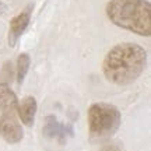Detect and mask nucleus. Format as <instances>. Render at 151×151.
Here are the masks:
<instances>
[{
    "label": "nucleus",
    "mask_w": 151,
    "mask_h": 151,
    "mask_svg": "<svg viewBox=\"0 0 151 151\" xmlns=\"http://www.w3.org/2000/svg\"><path fill=\"white\" fill-rule=\"evenodd\" d=\"M105 13L116 27L141 37L151 35V4L147 0H111Z\"/></svg>",
    "instance_id": "nucleus-2"
},
{
    "label": "nucleus",
    "mask_w": 151,
    "mask_h": 151,
    "mask_svg": "<svg viewBox=\"0 0 151 151\" xmlns=\"http://www.w3.org/2000/svg\"><path fill=\"white\" fill-rule=\"evenodd\" d=\"M34 6L28 4L24 10L17 14L10 22V28H9V45L10 48H14L16 43L18 42L20 37L22 35V32L25 31V28L28 27L29 24V20H31V14H32Z\"/></svg>",
    "instance_id": "nucleus-5"
},
{
    "label": "nucleus",
    "mask_w": 151,
    "mask_h": 151,
    "mask_svg": "<svg viewBox=\"0 0 151 151\" xmlns=\"http://www.w3.org/2000/svg\"><path fill=\"white\" fill-rule=\"evenodd\" d=\"M146 49L133 42L115 45L102 62V73L113 86H129L134 83L146 69Z\"/></svg>",
    "instance_id": "nucleus-1"
},
{
    "label": "nucleus",
    "mask_w": 151,
    "mask_h": 151,
    "mask_svg": "<svg viewBox=\"0 0 151 151\" xmlns=\"http://www.w3.org/2000/svg\"><path fill=\"white\" fill-rule=\"evenodd\" d=\"M43 132L48 137H52V139L56 137V139H62V140L66 137V133H67L66 127L63 124H60L55 116H48L46 118V124H45Z\"/></svg>",
    "instance_id": "nucleus-8"
},
{
    "label": "nucleus",
    "mask_w": 151,
    "mask_h": 151,
    "mask_svg": "<svg viewBox=\"0 0 151 151\" xmlns=\"http://www.w3.org/2000/svg\"><path fill=\"white\" fill-rule=\"evenodd\" d=\"M88 130L91 139L104 140L112 137L120 127L122 115L115 105L95 102L88 108Z\"/></svg>",
    "instance_id": "nucleus-3"
},
{
    "label": "nucleus",
    "mask_w": 151,
    "mask_h": 151,
    "mask_svg": "<svg viewBox=\"0 0 151 151\" xmlns=\"http://www.w3.org/2000/svg\"><path fill=\"white\" fill-rule=\"evenodd\" d=\"M29 65H31V59L28 53H21L17 59V84L21 86L28 70H29Z\"/></svg>",
    "instance_id": "nucleus-9"
},
{
    "label": "nucleus",
    "mask_w": 151,
    "mask_h": 151,
    "mask_svg": "<svg viewBox=\"0 0 151 151\" xmlns=\"http://www.w3.org/2000/svg\"><path fill=\"white\" fill-rule=\"evenodd\" d=\"M18 99L16 92L11 90L7 83H0V112L17 111Z\"/></svg>",
    "instance_id": "nucleus-7"
},
{
    "label": "nucleus",
    "mask_w": 151,
    "mask_h": 151,
    "mask_svg": "<svg viewBox=\"0 0 151 151\" xmlns=\"http://www.w3.org/2000/svg\"><path fill=\"white\" fill-rule=\"evenodd\" d=\"M6 11H7V6L3 1H0V16H4Z\"/></svg>",
    "instance_id": "nucleus-10"
},
{
    "label": "nucleus",
    "mask_w": 151,
    "mask_h": 151,
    "mask_svg": "<svg viewBox=\"0 0 151 151\" xmlns=\"http://www.w3.org/2000/svg\"><path fill=\"white\" fill-rule=\"evenodd\" d=\"M38 104L37 99L31 95H28L22 99L21 102H18L17 106V116L21 119V122L27 127H32L35 122V115H37Z\"/></svg>",
    "instance_id": "nucleus-6"
},
{
    "label": "nucleus",
    "mask_w": 151,
    "mask_h": 151,
    "mask_svg": "<svg viewBox=\"0 0 151 151\" xmlns=\"http://www.w3.org/2000/svg\"><path fill=\"white\" fill-rule=\"evenodd\" d=\"M0 136L9 144H17L24 139V130L17 116V111L1 112L0 115Z\"/></svg>",
    "instance_id": "nucleus-4"
}]
</instances>
